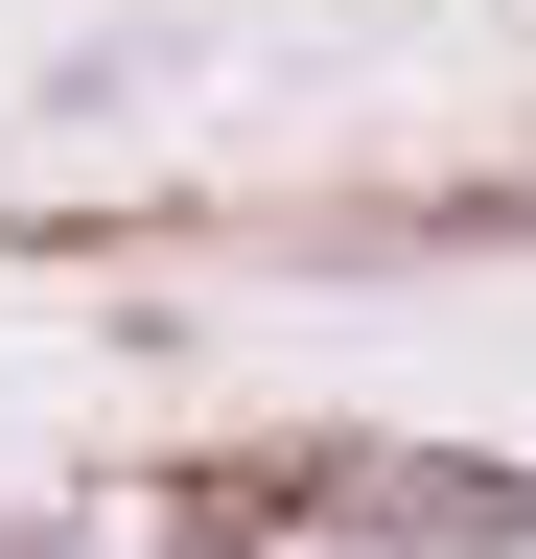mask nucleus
<instances>
[{"label": "nucleus", "mask_w": 536, "mask_h": 559, "mask_svg": "<svg viewBox=\"0 0 536 559\" xmlns=\"http://www.w3.org/2000/svg\"><path fill=\"white\" fill-rule=\"evenodd\" d=\"M281 513L420 536V559H536V466H466V443H281Z\"/></svg>", "instance_id": "nucleus-1"}]
</instances>
